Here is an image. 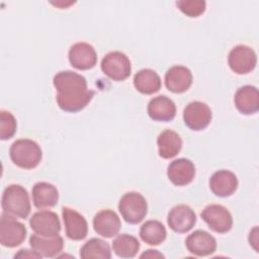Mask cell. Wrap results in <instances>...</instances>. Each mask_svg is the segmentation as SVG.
<instances>
[{
	"mask_svg": "<svg viewBox=\"0 0 259 259\" xmlns=\"http://www.w3.org/2000/svg\"><path fill=\"white\" fill-rule=\"evenodd\" d=\"M69 61L72 67L78 70L92 69L97 62L94 48L87 42H77L69 50Z\"/></svg>",
	"mask_w": 259,
	"mask_h": 259,
	"instance_id": "13",
	"label": "cell"
},
{
	"mask_svg": "<svg viewBox=\"0 0 259 259\" xmlns=\"http://www.w3.org/2000/svg\"><path fill=\"white\" fill-rule=\"evenodd\" d=\"M112 249L116 256L121 258H133L140 250V242L134 236L121 234L112 241Z\"/></svg>",
	"mask_w": 259,
	"mask_h": 259,
	"instance_id": "26",
	"label": "cell"
},
{
	"mask_svg": "<svg viewBox=\"0 0 259 259\" xmlns=\"http://www.w3.org/2000/svg\"><path fill=\"white\" fill-rule=\"evenodd\" d=\"M29 245L40 257L51 258L62 252L64 241L59 235L55 237H42L34 234L29 237Z\"/></svg>",
	"mask_w": 259,
	"mask_h": 259,
	"instance_id": "19",
	"label": "cell"
},
{
	"mask_svg": "<svg viewBox=\"0 0 259 259\" xmlns=\"http://www.w3.org/2000/svg\"><path fill=\"white\" fill-rule=\"evenodd\" d=\"M212 117L209 106L201 101H192L183 110V120L192 131H202L210 122Z\"/></svg>",
	"mask_w": 259,
	"mask_h": 259,
	"instance_id": "9",
	"label": "cell"
},
{
	"mask_svg": "<svg viewBox=\"0 0 259 259\" xmlns=\"http://www.w3.org/2000/svg\"><path fill=\"white\" fill-rule=\"evenodd\" d=\"M15 258H41L34 250L28 249H21L17 254L14 256Z\"/></svg>",
	"mask_w": 259,
	"mask_h": 259,
	"instance_id": "30",
	"label": "cell"
},
{
	"mask_svg": "<svg viewBox=\"0 0 259 259\" xmlns=\"http://www.w3.org/2000/svg\"><path fill=\"white\" fill-rule=\"evenodd\" d=\"M53 83L58 92L56 96L58 106L64 111H80L93 98L94 91L88 89L86 79L73 71L57 73Z\"/></svg>",
	"mask_w": 259,
	"mask_h": 259,
	"instance_id": "1",
	"label": "cell"
},
{
	"mask_svg": "<svg viewBox=\"0 0 259 259\" xmlns=\"http://www.w3.org/2000/svg\"><path fill=\"white\" fill-rule=\"evenodd\" d=\"M141 258H151V259H156V258H164V255L162 253H160L159 251L157 250H153V249H150V250H147L146 252H144L141 256Z\"/></svg>",
	"mask_w": 259,
	"mask_h": 259,
	"instance_id": "32",
	"label": "cell"
},
{
	"mask_svg": "<svg viewBox=\"0 0 259 259\" xmlns=\"http://www.w3.org/2000/svg\"><path fill=\"white\" fill-rule=\"evenodd\" d=\"M1 206L3 212L8 215L19 219L27 218L31 207L26 189L18 184L7 186L2 194Z\"/></svg>",
	"mask_w": 259,
	"mask_h": 259,
	"instance_id": "2",
	"label": "cell"
},
{
	"mask_svg": "<svg viewBox=\"0 0 259 259\" xmlns=\"http://www.w3.org/2000/svg\"><path fill=\"white\" fill-rule=\"evenodd\" d=\"M102 72L114 81L125 80L132 72L131 61L121 52H110L101 61Z\"/></svg>",
	"mask_w": 259,
	"mask_h": 259,
	"instance_id": "5",
	"label": "cell"
},
{
	"mask_svg": "<svg viewBox=\"0 0 259 259\" xmlns=\"http://www.w3.org/2000/svg\"><path fill=\"white\" fill-rule=\"evenodd\" d=\"M192 84V74L184 66H173L165 74V85L173 93H183Z\"/></svg>",
	"mask_w": 259,
	"mask_h": 259,
	"instance_id": "18",
	"label": "cell"
},
{
	"mask_svg": "<svg viewBox=\"0 0 259 259\" xmlns=\"http://www.w3.org/2000/svg\"><path fill=\"white\" fill-rule=\"evenodd\" d=\"M228 63L233 72L244 75L254 70L257 64V57L253 49L245 45H239L231 50Z\"/></svg>",
	"mask_w": 259,
	"mask_h": 259,
	"instance_id": "8",
	"label": "cell"
},
{
	"mask_svg": "<svg viewBox=\"0 0 259 259\" xmlns=\"http://www.w3.org/2000/svg\"><path fill=\"white\" fill-rule=\"evenodd\" d=\"M11 161L19 168L33 169L42 157L38 144L29 139H19L15 141L9 150Z\"/></svg>",
	"mask_w": 259,
	"mask_h": 259,
	"instance_id": "3",
	"label": "cell"
},
{
	"mask_svg": "<svg viewBox=\"0 0 259 259\" xmlns=\"http://www.w3.org/2000/svg\"><path fill=\"white\" fill-rule=\"evenodd\" d=\"M167 223L173 232L179 234L187 233L194 227L196 214L190 206L178 204L169 211Z\"/></svg>",
	"mask_w": 259,
	"mask_h": 259,
	"instance_id": "11",
	"label": "cell"
},
{
	"mask_svg": "<svg viewBox=\"0 0 259 259\" xmlns=\"http://www.w3.org/2000/svg\"><path fill=\"white\" fill-rule=\"evenodd\" d=\"M237 187V176L229 170H219L214 172L209 179V188L211 192L219 197L232 195Z\"/></svg>",
	"mask_w": 259,
	"mask_h": 259,
	"instance_id": "17",
	"label": "cell"
},
{
	"mask_svg": "<svg viewBox=\"0 0 259 259\" xmlns=\"http://www.w3.org/2000/svg\"><path fill=\"white\" fill-rule=\"evenodd\" d=\"M62 211L67 237L74 241L85 239L88 234V224L85 218L77 210L68 206H64Z\"/></svg>",
	"mask_w": 259,
	"mask_h": 259,
	"instance_id": "12",
	"label": "cell"
},
{
	"mask_svg": "<svg viewBox=\"0 0 259 259\" xmlns=\"http://www.w3.org/2000/svg\"><path fill=\"white\" fill-rule=\"evenodd\" d=\"M135 88L142 94H153L160 90L161 79L152 69H142L134 77Z\"/></svg>",
	"mask_w": 259,
	"mask_h": 259,
	"instance_id": "24",
	"label": "cell"
},
{
	"mask_svg": "<svg viewBox=\"0 0 259 259\" xmlns=\"http://www.w3.org/2000/svg\"><path fill=\"white\" fill-rule=\"evenodd\" d=\"M118 210L126 223L139 224L148 212V204L141 193L131 191L123 194L120 198Z\"/></svg>",
	"mask_w": 259,
	"mask_h": 259,
	"instance_id": "4",
	"label": "cell"
},
{
	"mask_svg": "<svg viewBox=\"0 0 259 259\" xmlns=\"http://www.w3.org/2000/svg\"><path fill=\"white\" fill-rule=\"evenodd\" d=\"M32 231L42 237L58 236L61 231V224L56 212L51 210H39L32 214L29 220Z\"/></svg>",
	"mask_w": 259,
	"mask_h": 259,
	"instance_id": "10",
	"label": "cell"
},
{
	"mask_svg": "<svg viewBox=\"0 0 259 259\" xmlns=\"http://www.w3.org/2000/svg\"><path fill=\"white\" fill-rule=\"evenodd\" d=\"M17 123L11 112L1 110L0 112V139L2 141L9 140L16 132Z\"/></svg>",
	"mask_w": 259,
	"mask_h": 259,
	"instance_id": "28",
	"label": "cell"
},
{
	"mask_svg": "<svg viewBox=\"0 0 259 259\" xmlns=\"http://www.w3.org/2000/svg\"><path fill=\"white\" fill-rule=\"evenodd\" d=\"M157 145L159 156L163 159H171L180 152L182 140L176 132L165 130L158 136Z\"/></svg>",
	"mask_w": 259,
	"mask_h": 259,
	"instance_id": "23",
	"label": "cell"
},
{
	"mask_svg": "<svg viewBox=\"0 0 259 259\" xmlns=\"http://www.w3.org/2000/svg\"><path fill=\"white\" fill-rule=\"evenodd\" d=\"M120 227L121 223L118 215L111 209H102L94 215L93 228L101 237L111 238L116 236Z\"/></svg>",
	"mask_w": 259,
	"mask_h": 259,
	"instance_id": "16",
	"label": "cell"
},
{
	"mask_svg": "<svg viewBox=\"0 0 259 259\" xmlns=\"http://www.w3.org/2000/svg\"><path fill=\"white\" fill-rule=\"evenodd\" d=\"M149 116L156 121H170L176 115L175 103L165 95L152 98L147 108Z\"/></svg>",
	"mask_w": 259,
	"mask_h": 259,
	"instance_id": "21",
	"label": "cell"
},
{
	"mask_svg": "<svg viewBox=\"0 0 259 259\" xmlns=\"http://www.w3.org/2000/svg\"><path fill=\"white\" fill-rule=\"evenodd\" d=\"M53 5L57 6V7H61V8H66L72 4H74V2H64V1H58V2H51Z\"/></svg>",
	"mask_w": 259,
	"mask_h": 259,
	"instance_id": "33",
	"label": "cell"
},
{
	"mask_svg": "<svg viewBox=\"0 0 259 259\" xmlns=\"http://www.w3.org/2000/svg\"><path fill=\"white\" fill-rule=\"evenodd\" d=\"M237 109L246 115L254 114L259 109V93L255 86L245 85L240 87L234 97Z\"/></svg>",
	"mask_w": 259,
	"mask_h": 259,
	"instance_id": "20",
	"label": "cell"
},
{
	"mask_svg": "<svg viewBox=\"0 0 259 259\" xmlns=\"http://www.w3.org/2000/svg\"><path fill=\"white\" fill-rule=\"evenodd\" d=\"M187 250L196 256H208L217 250L215 239L205 231L197 230L185 240Z\"/></svg>",
	"mask_w": 259,
	"mask_h": 259,
	"instance_id": "14",
	"label": "cell"
},
{
	"mask_svg": "<svg viewBox=\"0 0 259 259\" xmlns=\"http://www.w3.org/2000/svg\"><path fill=\"white\" fill-rule=\"evenodd\" d=\"M249 242H250V245L256 250L258 251V248H257V244H258V228L255 227L251 232H250V235H249Z\"/></svg>",
	"mask_w": 259,
	"mask_h": 259,
	"instance_id": "31",
	"label": "cell"
},
{
	"mask_svg": "<svg viewBox=\"0 0 259 259\" xmlns=\"http://www.w3.org/2000/svg\"><path fill=\"white\" fill-rule=\"evenodd\" d=\"M32 201L36 208H50L55 206L59 200L58 189L51 183L37 182L33 185Z\"/></svg>",
	"mask_w": 259,
	"mask_h": 259,
	"instance_id": "22",
	"label": "cell"
},
{
	"mask_svg": "<svg viewBox=\"0 0 259 259\" xmlns=\"http://www.w3.org/2000/svg\"><path fill=\"white\" fill-rule=\"evenodd\" d=\"M167 232L164 225L155 220L147 221L144 223L140 229L141 239L152 246H157L163 243L166 239Z\"/></svg>",
	"mask_w": 259,
	"mask_h": 259,
	"instance_id": "25",
	"label": "cell"
},
{
	"mask_svg": "<svg viewBox=\"0 0 259 259\" xmlns=\"http://www.w3.org/2000/svg\"><path fill=\"white\" fill-rule=\"evenodd\" d=\"M6 213L0 219V243L4 247L14 248L19 246L26 238V228L23 224Z\"/></svg>",
	"mask_w": 259,
	"mask_h": 259,
	"instance_id": "6",
	"label": "cell"
},
{
	"mask_svg": "<svg viewBox=\"0 0 259 259\" xmlns=\"http://www.w3.org/2000/svg\"><path fill=\"white\" fill-rule=\"evenodd\" d=\"M200 217L207 224L208 228L215 233L225 234L232 229V214L223 205L209 204L203 208Z\"/></svg>",
	"mask_w": 259,
	"mask_h": 259,
	"instance_id": "7",
	"label": "cell"
},
{
	"mask_svg": "<svg viewBox=\"0 0 259 259\" xmlns=\"http://www.w3.org/2000/svg\"><path fill=\"white\" fill-rule=\"evenodd\" d=\"M80 257L83 259H110L111 250L105 241L98 238H92L82 246L80 250Z\"/></svg>",
	"mask_w": 259,
	"mask_h": 259,
	"instance_id": "27",
	"label": "cell"
},
{
	"mask_svg": "<svg viewBox=\"0 0 259 259\" xmlns=\"http://www.w3.org/2000/svg\"><path fill=\"white\" fill-rule=\"evenodd\" d=\"M167 176L176 186L187 185L195 176L194 164L185 158L176 159L168 165Z\"/></svg>",
	"mask_w": 259,
	"mask_h": 259,
	"instance_id": "15",
	"label": "cell"
},
{
	"mask_svg": "<svg viewBox=\"0 0 259 259\" xmlns=\"http://www.w3.org/2000/svg\"><path fill=\"white\" fill-rule=\"evenodd\" d=\"M181 12L189 17H197L205 10V1L203 0H181L176 2Z\"/></svg>",
	"mask_w": 259,
	"mask_h": 259,
	"instance_id": "29",
	"label": "cell"
}]
</instances>
